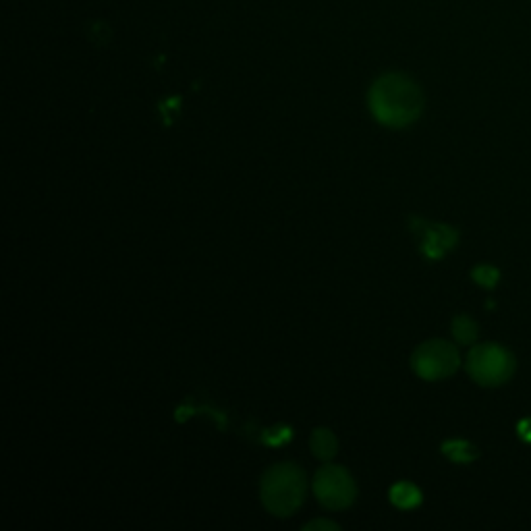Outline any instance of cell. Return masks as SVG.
<instances>
[{"instance_id": "8fae6325", "label": "cell", "mask_w": 531, "mask_h": 531, "mask_svg": "<svg viewBox=\"0 0 531 531\" xmlns=\"http://www.w3.org/2000/svg\"><path fill=\"white\" fill-rule=\"evenodd\" d=\"M473 278L484 287H494L498 281V270L492 266H478L473 270Z\"/></svg>"}, {"instance_id": "52a82bcc", "label": "cell", "mask_w": 531, "mask_h": 531, "mask_svg": "<svg viewBox=\"0 0 531 531\" xmlns=\"http://www.w3.org/2000/svg\"><path fill=\"white\" fill-rule=\"evenodd\" d=\"M312 451L322 461L332 459L334 455H337V438H334L330 430H324V428L316 430L312 434Z\"/></svg>"}, {"instance_id": "9c48e42d", "label": "cell", "mask_w": 531, "mask_h": 531, "mask_svg": "<svg viewBox=\"0 0 531 531\" xmlns=\"http://www.w3.org/2000/svg\"><path fill=\"white\" fill-rule=\"evenodd\" d=\"M453 334L461 345H469L478 337V324H475L469 316H459L453 322Z\"/></svg>"}, {"instance_id": "277c9868", "label": "cell", "mask_w": 531, "mask_h": 531, "mask_svg": "<svg viewBox=\"0 0 531 531\" xmlns=\"http://www.w3.org/2000/svg\"><path fill=\"white\" fill-rule=\"evenodd\" d=\"M459 351L446 341H428L413 353V370L424 380L449 378L459 368Z\"/></svg>"}, {"instance_id": "7a4b0ae2", "label": "cell", "mask_w": 531, "mask_h": 531, "mask_svg": "<svg viewBox=\"0 0 531 531\" xmlns=\"http://www.w3.org/2000/svg\"><path fill=\"white\" fill-rule=\"evenodd\" d=\"M305 498V475L293 463H278L262 480V502L276 517L293 515Z\"/></svg>"}, {"instance_id": "5b68a950", "label": "cell", "mask_w": 531, "mask_h": 531, "mask_svg": "<svg viewBox=\"0 0 531 531\" xmlns=\"http://www.w3.org/2000/svg\"><path fill=\"white\" fill-rule=\"evenodd\" d=\"M316 498L326 509H345L355 500L357 488L347 469L339 465H324L314 480Z\"/></svg>"}, {"instance_id": "7c38bea8", "label": "cell", "mask_w": 531, "mask_h": 531, "mask_svg": "<svg viewBox=\"0 0 531 531\" xmlns=\"http://www.w3.org/2000/svg\"><path fill=\"white\" fill-rule=\"evenodd\" d=\"M305 529H339V525H334L330 521H314L310 525H305Z\"/></svg>"}, {"instance_id": "30bf717a", "label": "cell", "mask_w": 531, "mask_h": 531, "mask_svg": "<svg viewBox=\"0 0 531 531\" xmlns=\"http://www.w3.org/2000/svg\"><path fill=\"white\" fill-rule=\"evenodd\" d=\"M444 455L457 461V463H469L475 459V451L473 446L469 442H463V440H453V442H446L444 444Z\"/></svg>"}, {"instance_id": "6da1fadb", "label": "cell", "mask_w": 531, "mask_h": 531, "mask_svg": "<svg viewBox=\"0 0 531 531\" xmlns=\"http://www.w3.org/2000/svg\"><path fill=\"white\" fill-rule=\"evenodd\" d=\"M370 108L378 123L386 127H407L419 119L424 96L407 75L390 73L380 77L370 90Z\"/></svg>"}, {"instance_id": "8992f818", "label": "cell", "mask_w": 531, "mask_h": 531, "mask_svg": "<svg viewBox=\"0 0 531 531\" xmlns=\"http://www.w3.org/2000/svg\"><path fill=\"white\" fill-rule=\"evenodd\" d=\"M422 225L426 229L424 251L430 258H440L444 251H449L457 243V233L453 229L442 225H426V222H422Z\"/></svg>"}, {"instance_id": "3957f363", "label": "cell", "mask_w": 531, "mask_h": 531, "mask_svg": "<svg viewBox=\"0 0 531 531\" xmlns=\"http://www.w3.org/2000/svg\"><path fill=\"white\" fill-rule=\"evenodd\" d=\"M467 370L478 384L498 386L513 376L515 357L500 345H480L469 351Z\"/></svg>"}, {"instance_id": "4fadbf2b", "label": "cell", "mask_w": 531, "mask_h": 531, "mask_svg": "<svg viewBox=\"0 0 531 531\" xmlns=\"http://www.w3.org/2000/svg\"><path fill=\"white\" fill-rule=\"evenodd\" d=\"M519 434H521V438H525L527 442H531V419H527V422H523L521 426H519Z\"/></svg>"}, {"instance_id": "ba28073f", "label": "cell", "mask_w": 531, "mask_h": 531, "mask_svg": "<svg viewBox=\"0 0 531 531\" xmlns=\"http://www.w3.org/2000/svg\"><path fill=\"white\" fill-rule=\"evenodd\" d=\"M390 500H393V505L399 509H413L422 502V494H419V490L413 484L401 482L390 490Z\"/></svg>"}]
</instances>
